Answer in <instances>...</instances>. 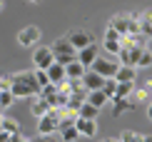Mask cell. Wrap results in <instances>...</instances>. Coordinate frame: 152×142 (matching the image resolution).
Returning <instances> with one entry per match:
<instances>
[{"instance_id": "obj_1", "label": "cell", "mask_w": 152, "mask_h": 142, "mask_svg": "<svg viewBox=\"0 0 152 142\" xmlns=\"http://www.w3.org/2000/svg\"><path fill=\"white\" fill-rule=\"evenodd\" d=\"M8 80V92L12 97H37L40 95V87H37L33 70H20V72L5 77Z\"/></svg>"}, {"instance_id": "obj_2", "label": "cell", "mask_w": 152, "mask_h": 142, "mask_svg": "<svg viewBox=\"0 0 152 142\" xmlns=\"http://www.w3.org/2000/svg\"><path fill=\"white\" fill-rule=\"evenodd\" d=\"M50 53H53V60L58 62V65H70V62H75V55H77V50L72 48L70 42L65 40V37H58L53 45H50Z\"/></svg>"}, {"instance_id": "obj_3", "label": "cell", "mask_w": 152, "mask_h": 142, "mask_svg": "<svg viewBox=\"0 0 152 142\" xmlns=\"http://www.w3.org/2000/svg\"><path fill=\"white\" fill-rule=\"evenodd\" d=\"M117 67H120L117 57H110V55H97V60H95L87 70H90V72H95V75H100L102 80H112V77H115V72H117Z\"/></svg>"}, {"instance_id": "obj_4", "label": "cell", "mask_w": 152, "mask_h": 142, "mask_svg": "<svg viewBox=\"0 0 152 142\" xmlns=\"http://www.w3.org/2000/svg\"><path fill=\"white\" fill-rule=\"evenodd\" d=\"M65 40L70 42L75 50H82V48H87V45H92V42H95V35H92L87 28H72L70 33L65 35Z\"/></svg>"}, {"instance_id": "obj_5", "label": "cell", "mask_w": 152, "mask_h": 142, "mask_svg": "<svg viewBox=\"0 0 152 142\" xmlns=\"http://www.w3.org/2000/svg\"><path fill=\"white\" fill-rule=\"evenodd\" d=\"M60 125H58V110H50L45 117L37 120V135L40 137H48V135H58Z\"/></svg>"}, {"instance_id": "obj_6", "label": "cell", "mask_w": 152, "mask_h": 142, "mask_svg": "<svg viewBox=\"0 0 152 142\" xmlns=\"http://www.w3.org/2000/svg\"><path fill=\"white\" fill-rule=\"evenodd\" d=\"M97 55H100V45L97 42H92V45H87V48H82V50H77V55H75V60L80 62L82 67H90L95 60H97Z\"/></svg>"}, {"instance_id": "obj_7", "label": "cell", "mask_w": 152, "mask_h": 142, "mask_svg": "<svg viewBox=\"0 0 152 142\" xmlns=\"http://www.w3.org/2000/svg\"><path fill=\"white\" fill-rule=\"evenodd\" d=\"M18 42H20L23 48H33V45H37L40 42V28H37V25L23 28L20 33H18Z\"/></svg>"}, {"instance_id": "obj_8", "label": "cell", "mask_w": 152, "mask_h": 142, "mask_svg": "<svg viewBox=\"0 0 152 142\" xmlns=\"http://www.w3.org/2000/svg\"><path fill=\"white\" fill-rule=\"evenodd\" d=\"M53 53H50V48H35V53H33V65H35V70H48L50 65H53Z\"/></svg>"}, {"instance_id": "obj_9", "label": "cell", "mask_w": 152, "mask_h": 142, "mask_svg": "<svg viewBox=\"0 0 152 142\" xmlns=\"http://www.w3.org/2000/svg\"><path fill=\"white\" fill-rule=\"evenodd\" d=\"M130 20H132V12H127V15H112V20L107 23V28H112L120 37H125L130 33Z\"/></svg>"}, {"instance_id": "obj_10", "label": "cell", "mask_w": 152, "mask_h": 142, "mask_svg": "<svg viewBox=\"0 0 152 142\" xmlns=\"http://www.w3.org/2000/svg\"><path fill=\"white\" fill-rule=\"evenodd\" d=\"M45 75H48V82L50 85H55V87H60V85H65V67L58 65V62H53L48 70H45Z\"/></svg>"}, {"instance_id": "obj_11", "label": "cell", "mask_w": 152, "mask_h": 142, "mask_svg": "<svg viewBox=\"0 0 152 142\" xmlns=\"http://www.w3.org/2000/svg\"><path fill=\"white\" fill-rule=\"evenodd\" d=\"M75 130H77L80 137H95V132H97V122L95 120H80V117H75Z\"/></svg>"}, {"instance_id": "obj_12", "label": "cell", "mask_w": 152, "mask_h": 142, "mask_svg": "<svg viewBox=\"0 0 152 142\" xmlns=\"http://www.w3.org/2000/svg\"><path fill=\"white\" fill-rule=\"evenodd\" d=\"M82 87H85V92H95V90H102V77L90 72V70H85V75H82Z\"/></svg>"}, {"instance_id": "obj_13", "label": "cell", "mask_w": 152, "mask_h": 142, "mask_svg": "<svg viewBox=\"0 0 152 142\" xmlns=\"http://www.w3.org/2000/svg\"><path fill=\"white\" fill-rule=\"evenodd\" d=\"M0 130L8 132L10 137H15V135H20L23 127H20V122H18L15 117H5V115H3V120H0Z\"/></svg>"}, {"instance_id": "obj_14", "label": "cell", "mask_w": 152, "mask_h": 142, "mask_svg": "<svg viewBox=\"0 0 152 142\" xmlns=\"http://www.w3.org/2000/svg\"><path fill=\"white\" fill-rule=\"evenodd\" d=\"M132 90H135V82H117L115 85V95H112L110 100H127L132 95Z\"/></svg>"}, {"instance_id": "obj_15", "label": "cell", "mask_w": 152, "mask_h": 142, "mask_svg": "<svg viewBox=\"0 0 152 142\" xmlns=\"http://www.w3.org/2000/svg\"><path fill=\"white\" fill-rule=\"evenodd\" d=\"M82 75H85V67L77 60L70 62V65H65V80H82Z\"/></svg>"}, {"instance_id": "obj_16", "label": "cell", "mask_w": 152, "mask_h": 142, "mask_svg": "<svg viewBox=\"0 0 152 142\" xmlns=\"http://www.w3.org/2000/svg\"><path fill=\"white\" fill-rule=\"evenodd\" d=\"M135 75H137L135 67H117V72H115L112 80L115 82H135Z\"/></svg>"}, {"instance_id": "obj_17", "label": "cell", "mask_w": 152, "mask_h": 142, "mask_svg": "<svg viewBox=\"0 0 152 142\" xmlns=\"http://www.w3.org/2000/svg\"><path fill=\"white\" fill-rule=\"evenodd\" d=\"M85 102H87V105H92V107H102V105H107V97H105V95L102 92H100V90H95V92H87L85 95Z\"/></svg>"}, {"instance_id": "obj_18", "label": "cell", "mask_w": 152, "mask_h": 142, "mask_svg": "<svg viewBox=\"0 0 152 142\" xmlns=\"http://www.w3.org/2000/svg\"><path fill=\"white\" fill-rule=\"evenodd\" d=\"M97 115H100V110L92 107V105H87V102H82L80 110H77V117H80V120H95Z\"/></svg>"}, {"instance_id": "obj_19", "label": "cell", "mask_w": 152, "mask_h": 142, "mask_svg": "<svg viewBox=\"0 0 152 142\" xmlns=\"http://www.w3.org/2000/svg\"><path fill=\"white\" fill-rule=\"evenodd\" d=\"M30 110H33V115H35L37 120H40V117H45V115L50 112L48 102H45V100H40V97H35V100H33V105H30Z\"/></svg>"}, {"instance_id": "obj_20", "label": "cell", "mask_w": 152, "mask_h": 142, "mask_svg": "<svg viewBox=\"0 0 152 142\" xmlns=\"http://www.w3.org/2000/svg\"><path fill=\"white\" fill-rule=\"evenodd\" d=\"M137 28H140V35H150V33H152L150 12H145V15H137Z\"/></svg>"}, {"instance_id": "obj_21", "label": "cell", "mask_w": 152, "mask_h": 142, "mask_svg": "<svg viewBox=\"0 0 152 142\" xmlns=\"http://www.w3.org/2000/svg\"><path fill=\"white\" fill-rule=\"evenodd\" d=\"M117 140H120V142H142L145 135H142V132H135V130H122Z\"/></svg>"}, {"instance_id": "obj_22", "label": "cell", "mask_w": 152, "mask_h": 142, "mask_svg": "<svg viewBox=\"0 0 152 142\" xmlns=\"http://www.w3.org/2000/svg\"><path fill=\"white\" fill-rule=\"evenodd\" d=\"M110 102H112V115H122L125 110L135 107V102H130V100H110Z\"/></svg>"}, {"instance_id": "obj_23", "label": "cell", "mask_w": 152, "mask_h": 142, "mask_svg": "<svg viewBox=\"0 0 152 142\" xmlns=\"http://www.w3.org/2000/svg\"><path fill=\"white\" fill-rule=\"evenodd\" d=\"M60 135L62 137H58V140H62V142H77L80 140V135H77L75 127H65V130H60Z\"/></svg>"}, {"instance_id": "obj_24", "label": "cell", "mask_w": 152, "mask_h": 142, "mask_svg": "<svg viewBox=\"0 0 152 142\" xmlns=\"http://www.w3.org/2000/svg\"><path fill=\"white\" fill-rule=\"evenodd\" d=\"M12 102H15V97H12L8 90H0V112H3V110H8Z\"/></svg>"}, {"instance_id": "obj_25", "label": "cell", "mask_w": 152, "mask_h": 142, "mask_svg": "<svg viewBox=\"0 0 152 142\" xmlns=\"http://www.w3.org/2000/svg\"><path fill=\"white\" fill-rule=\"evenodd\" d=\"M132 95H135L137 102H147V100H150V82H147L142 90H132Z\"/></svg>"}, {"instance_id": "obj_26", "label": "cell", "mask_w": 152, "mask_h": 142, "mask_svg": "<svg viewBox=\"0 0 152 142\" xmlns=\"http://www.w3.org/2000/svg\"><path fill=\"white\" fill-rule=\"evenodd\" d=\"M33 77H35V82H37V87H45V85H50L48 82V75H45V70H33Z\"/></svg>"}, {"instance_id": "obj_27", "label": "cell", "mask_w": 152, "mask_h": 142, "mask_svg": "<svg viewBox=\"0 0 152 142\" xmlns=\"http://www.w3.org/2000/svg\"><path fill=\"white\" fill-rule=\"evenodd\" d=\"M150 65H152V55H150V50L145 48L142 55H140V60H137V67H150Z\"/></svg>"}, {"instance_id": "obj_28", "label": "cell", "mask_w": 152, "mask_h": 142, "mask_svg": "<svg viewBox=\"0 0 152 142\" xmlns=\"http://www.w3.org/2000/svg\"><path fill=\"white\" fill-rule=\"evenodd\" d=\"M102 48H105L110 55H117V53H120V42H110V40H102Z\"/></svg>"}, {"instance_id": "obj_29", "label": "cell", "mask_w": 152, "mask_h": 142, "mask_svg": "<svg viewBox=\"0 0 152 142\" xmlns=\"http://www.w3.org/2000/svg\"><path fill=\"white\" fill-rule=\"evenodd\" d=\"M105 40H110V42H120V35H117L112 28H105Z\"/></svg>"}, {"instance_id": "obj_30", "label": "cell", "mask_w": 152, "mask_h": 142, "mask_svg": "<svg viewBox=\"0 0 152 142\" xmlns=\"http://www.w3.org/2000/svg\"><path fill=\"white\" fill-rule=\"evenodd\" d=\"M33 142H60L55 135H48V137H37V140H33Z\"/></svg>"}, {"instance_id": "obj_31", "label": "cell", "mask_w": 152, "mask_h": 142, "mask_svg": "<svg viewBox=\"0 0 152 142\" xmlns=\"http://www.w3.org/2000/svg\"><path fill=\"white\" fill-rule=\"evenodd\" d=\"M10 142H33V140H28V137H23V135H15V137H10Z\"/></svg>"}, {"instance_id": "obj_32", "label": "cell", "mask_w": 152, "mask_h": 142, "mask_svg": "<svg viewBox=\"0 0 152 142\" xmlns=\"http://www.w3.org/2000/svg\"><path fill=\"white\" fill-rule=\"evenodd\" d=\"M0 142H10V135H8V132H3V130H0Z\"/></svg>"}, {"instance_id": "obj_33", "label": "cell", "mask_w": 152, "mask_h": 142, "mask_svg": "<svg viewBox=\"0 0 152 142\" xmlns=\"http://www.w3.org/2000/svg\"><path fill=\"white\" fill-rule=\"evenodd\" d=\"M0 90H8V80L5 77H0Z\"/></svg>"}, {"instance_id": "obj_34", "label": "cell", "mask_w": 152, "mask_h": 142, "mask_svg": "<svg viewBox=\"0 0 152 142\" xmlns=\"http://www.w3.org/2000/svg\"><path fill=\"white\" fill-rule=\"evenodd\" d=\"M142 142H152V140H150V135H145V140H142Z\"/></svg>"}, {"instance_id": "obj_35", "label": "cell", "mask_w": 152, "mask_h": 142, "mask_svg": "<svg viewBox=\"0 0 152 142\" xmlns=\"http://www.w3.org/2000/svg\"><path fill=\"white\" fill-rule=\"evenodd\" d=\"M107 142H120V140H117V137H112V140H107Z\"/></svg>"}, {"instance_id": "obj_36", "label": "cell", "mask_w": 152, "mask_h": 142, "mask_svg": "<svg viewBox=\"0 0 152 142\" xmlns=\"http://www.w3.org/2000/svg\"><path fill=\"white\" fill-rule=\"evenodd\" d=\"M3 8H5V3H0V12H3Z\"/></svg>"}, {"instance_id": "obj_37", "label": "cell", "mask_w": 152, "mask_h": 142, "mask_svg": "<svg viewBox=\"0 0 152 142\" xmlns=\"http://www.w3.org/2000/svg\"><path fill=\"white\" fill-rule=\"evenodd\" d=\"M0 120H3V112H0Z\"/></svg>"}, {"instance_id": "obj_38", "label": "cell", "mask_w": 152, "mask_h": 142, "mask_svg": "<svg viewBox=\"0 0 152 142\" xmlns=\"http://www.w3.org/2000/svg\"><path fill=\"white\" fill-rule=\"evenodd\" d=\"M102 142H107V140H102Z\"/></svg>"}]
</instances>
